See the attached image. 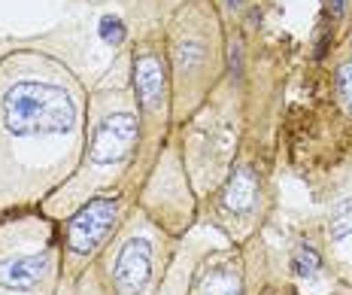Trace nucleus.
<instances>
[{
	"instance_id": "17",
	"label": "nucleus",
	"mask_w": 352,
	"mask_h": 295,
	"mask_svg": "<svg viewBox=\"0 0 352 295\" xmlns=\"http://www.w3.org/2000/svg\"><path fill=\"white\" fill-rule=\"evenodd\" d=\"M258 295H300V292L289 283V280H283L280 274H274V271H270L267 283L261 286V292H258Z\"/></svg>"
},
{
	"instance_id": "20",
	"label": "nucleus",
	"mask_w": 352,
	"mask_h": 295,
	"mask_svg": "<svg viewBox=\"0 0 352 295\" xmlns=\"http://www.w3.org/2000/svg\"><path fill=\"white\" fill-rule=\"evenodd\" d=\"M334 295H352V286H337Z\"/></svg>"
},
{
	"instance_id": "4",
	"label": "nucleus",
	"mask_w": 352,
	"mask_h": 295,
	"mask_svg": "<svg viewBox=\"0 0 352 295\" xmlns=\"http://www.w3.org/2000/svg\"><path fill=\"white\" fill-rule=\"evenodd\" d=\"M179 140L182 165L197 201L210 195L228 176L243 146V77L237 61L228 58V70L219 88L192 119L173 128Z\"/></svg>"
},
{
	"instance_id": "8",
	"label": "nucleus",
	"mask_w": 352,
	"mask_h": 295,
	"mask_svg": "<svg viewBox=\"0 0 352 295\" xmlns=\"http://www.w3.org/2000/svg\"><path fill=\"white\" fill-rule=\"evenodd\" d=\"M58 223L40 210L0 219V295H58Z\"/></svg>"
},
{
	"instance_id": "16",
	"label": "nucleus",
	"mask_w": 352,
	"mask_h": 295,
	"mask_svg": "<svg viewBox=\"0 0 352 295\" xmlns=\"http://www.w3.org/2000/svg\"><path fill=\"white\" fill-rule=\"evenodd\" d=\"M216 3H219V10H222V16H225V25L234 28V25H240V21L246 19L249 3H252V0H216Z\"/></svg>"
},
{
	"instance_id": "18",
	"label": "nucleus",
	"mask_w": 352,
	"mask_h": 295,
	"mask_svg": "<svg viewBox=\"0 0 352 295\" xmlns=\"http://www.w3.org/2000/svg\"><path fill=\"white\" fill-rule=\"evenodd\" d=\"M76 3H88V6H119V10H124L131 0H76Z\"/></svg>"
},
{
	"instance_id": "1",
	"label": "nucleus",
	"mask_w": 352,
	"mask_h": 295,
	"mask_svg": "<svg viewBox=\"0 0 352 295\" xmlns=\"http://www.w3.org/2000/svg\"><path fill=\"white\" fill-rule=\"evenodd\" d=\"M88 85L58 37L19 40L0 58V219L40 210L85 150Z\"/></svg>"
},
{
	"instance_id": "10",
	"label": "nucleus",
	"mask_w": 352,
	"mask_h": 295,
	"mask_svg": "<svg viewBox=\"0 0 352 295\" xmlns=\"http://www.w3.org/2000/svg\"><path fill=\"white\" fill-rule=\"evenodd\" d=\"M270 271L274 262H270L267 232L243 247H234L216 234L197 253L186 295H258Z\"/></svg>"
},
{
	"instance_id": "12",
	"label": "nucleus",
	"mask_w": 352,
	"mask_h": 295,
	"mask_svg": "<svg viewBox=\"0 0 352 295\" xmlns=\"http://www.w3.org/2000/svg\"><path fill=\"white\" fill-rule=\"evenodd\" d=\"M134 204L173 238H186L197 225V198L192 192V183H188L186 165H182L176 134L167 137L164 150L158 152L155 165L149 167Z\"/></svg>"
},
{
	"instance_id": "7",
	"label": "nucleus",
	"mask_w": 352,
	"mask_h": 295,
	"mask_svg": "<svg viewBox=\"0 0 352 295\" xmlns=\"http://www.w3.org/2000/svg\"><path fill=\"white\" fill-rule=\"evenodd\" d=\"M179 241L182 238L167 234L134 204L94 268L113 295H158Z\"/></svg>"
},
{
	"instance_id": "11",
	"label": "nucleus",
	"mask_w": 352,
	"mask_h": 295,
	"mask_svg": "<svg viewBox=\"0 0 352 295\" xmlns=\"http://www.w3.org/2000/svg\"><path fill=\"white\" fill-rule=\"evenodd\" d=\"M134 207V195L128 189H113L85 201L67 219L58 223V247H61V277L76 283L98 262L122 228L128 210Z\"/></svg>"
},
{
	"instance_id": "15",
	"label": "nucleus",
	"mask_w": 352,
	"mask_h": 295,
	"mask_svg": "<svg viewBox=\"0 0 352 295\" xmlns=\"http://www.w3.org/2000/svg\"><path fill=\"white\" fill-rule=\"evenodd\" d=\"M76 295H113L107 289V283L104 280H100V274H98V268H88L82 277L76 280Z\"/></svg>"
},
{
	"instance_id": "19",
	"label": "nucleus",
	"mask_w": 352,
	"mask_h": 295,
	"mask_svg": "<svg viewBox=\"0 0 352 295\" xmlns=\"http://www.w3.org/2000/svg\"><path fill=\"white\" fill-rule=\"evenodd\" d=\"M19 46V40H12V37H0V58H3L10 49H16Z\"/></svg>"
},
{
	"instance_id": "14",
	"label": "nucleus",
	"mask_w": 352,
	"mask_h": 295,
	"mask_svg": "<svg viewBox=\"0 0 352 295\" xmlns=\"http://www.w3.org/2000/svg\"><path fill=\"white\" fill-rule=\"evenodd\" d=\"M216 238V232L212 228H204V225H195L192 232L186 234V238L179 241V250H176V259L170 265V271H167L164 283H161L158 295H186V286H188V274H192V265L197 259V253H201L207 243Z\"/></svg>"
},
{
	"instance_id": "5",
	"label": "nucleus",
	"mask_w": 352,
	"mask_h": 295,
	"mask_svg": "<svg viewBox=\"0 0 352 295\" xmlns=\"http://www.w3.org/2000/svg\"><path fill=\"white\" fill-rule=\"evenodd\" d=\"M276 167L280 152L240 150L228 176L204 201H197V225L212 228L234 247L261 238L280 207Z\"/></svg>"
},
{
	"instance_id": "2",
	"label": "nucleus",
	"mask_w": 352,
	"mask_h": 295,
	"mask_svg": "<svg viewBox=\"0 0 352 295\" xmlns=\"http://www.w3.org/2000/svg\"><path fill=\"white\" fill-rule=\"evenodd\" d=\"M137 146H140V119H137V101L131 88L128 46H124L116 52L98 85L88 88L85 150L79 167L61 189H55L40 204V213L52 223H61L85 201L122 189L134 171Z\"/></svg>"
},
{
	"instance_id": "6",
	"label": "nucleus",
	"mask_w": 352,
	"mask_h": 295,
	"mask_svg": "<svg viewBox=\"0 0 352 295\" xmlns=\"http://www.w3.org/2000/svg\"><path fill=\"white\" fill-rule=\"evenodd\" d=\"M128 61H131V88H134V101H137V119H140V146H137L134 171H131L124 189L137 201V192H140L146 174L155 165L158 152L164 150L167 137L173 134L170 70H167V58H164L161 25L128 34Z\"/></svg>"
},
{
	"instance_id": "21",
	"label": "nucleus",
	"mask_w": 352,
	"mask_h": 295,
	"mask_svg": "<svg viewBox=\"0 0 352 295\" xmlns=\"http://www.w3.org/2000/svg\"><path fill=\"white\" fill-rule=\"evenodd\" d=\"M349 21H352V19H349Z\"/></svg>"
},
{
	"instance_id": "9",
	"label": "nucleus",
	"mask_w": 352,
	"mask_h": 295,
	"mask_svg": "<svg viewBox=\"0 0 352 295\" xmlns=\"http://www.w3.org/2000/svg\"><path fill=\"white\" fill-rule=\"evenodd\" d=\"M298 180L310 192L313 225L337 283L352 286V152Z\"/></svg>"
},
{
	"instance_id": "3",
	"label": "nucleus",
	"mask_w": 352,
	"mask_h": 295,
	"mask_svg": "<svg viewBox=\"0 0 352 295\" xmlns=\"http://www.w3.org/2000/svg\"><path fill=\"white\" fill-rule=\"evenodd\" d=\"M170 70L173 128L207 104L228 70V25L216 0H182L161 21Z\"/></svg>"
},
{
	"instance_id": "13",
	"label": "nucleus",
	"mask_w": 352,
	"mask_h": 295,
	"mask_svg": "<svg viewBox=\"0 0 352 295\" xmlns=\"http://www.w3.org/2000/svg\"><path fill=\"white\" fill-rule=\"evenodd\" d=\"M270 262H274V274L289 280L300 295H334L340 286L322 253L313 216H298L295 223L285 225L280 247L270 243Z\"/></svg>"
}]
</instances>
